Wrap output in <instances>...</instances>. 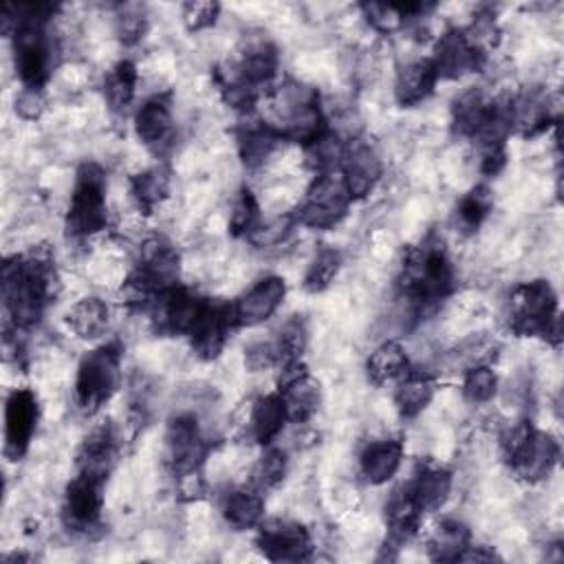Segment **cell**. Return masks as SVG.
I'll use <instances>...</instances> for the list:
<instances>
[{"label": "cell", "instance_id": "9", "mask_svg": "<svg viewBox=\"0 0 564 564\" xmlns=\"http://www.w3.org/2000/svg\"><path fill=\"white\" fill-rule=\"evenodd\" d=\"M256 529V546L269 562H308L313 557V535L304 524L271 518Z\"/></svg>", "mask_w": 564, "mask_h": 564}, {"label": "cell", "instance_id": "2", "mask_svg": "<svg viewBox=\"0 0 564 564\" xmlns=\"http://www.w3.org/2000/svg\"><path fill=\"white\" fill-rule=\"evenodd\" d=\"M456 286V271L445 240L430 231L401 253L397 295L416 317L432 313Z\"/></svg>", "mask_w": 564, "mask_h": 564}, {"label": "cell", "instance_id": "3", "mask_svg": "<svg viewBox=\"0 0 564 564\" xmlns=\"http://www.w3.org/2000/svg\"><path fill=\"white\" fill-rule=\"evenodd\" d=\"M181 253L165 236H150L139 249V258L128 280L123 282V297L130 306L148 311L156 295L178 284Z\"/></svg>", "mask_w": 564, "mask_h": 564}, {"label": "cell", "instance_id": "10", "mask_svg": "<svg viewBox=\"0 0 564 564\" xmlns=\"http://www.w3.org/2000/svg\"><path fill=\"white\" fill-rule=\"evenodd\" d=\"M236 328H238V324L234 317L231 302L207 300L200 315L196 317V322L192 324V328L185 337L189 339V346L198 359L212 361L225 350V346Z\"/></svg>", "mask_w": 564, "mask_h": 564}, {"label": "cell", "instance_id": "30", "mask_svg": "<svg viewBox=\"0 0 564 564\" xmlns=\"http://www.w3.org/2000/svg\"><path fill=\"white\" fill-rule=\"evenodd\" d=\"M238 141V154L245 163V167L256 170L264 165V161L273 154V150L284 141L280 132L267 121V119H256L247 121L238 128L236 134Z\"/></svg>", "mask_w": 564, "mask_h": 564}, {"label": "cell", "instance_id": "4", "mask_svg": "<svg viewBox=\"0 0 564 564\" xmlns=\"http://www.w3.org/2000/svg\"><path fill=\"white\" fill-rule=\"evenodd\" d=\"M509 328L518 337H544L551 344L562 339L557 293L546 280L518 284L509 295Z\"/></svg>", "mask_w": 564, "mask_h": 564}, {"label": "cell", "instance_id": "11", "mask_svg": "<svg viewBox=\"0 0 564 564\" xmlns=\"http://www.w3.org/2000/svg\"><path fill=\"white\" fill-rule=\"evenodd\" d=\"M167 465L172 476L203 469L209 454V441L205 438L194 414H178L170 421L165 432Z\"/></svg>", "mask_w": 564, "mask_h": 564}, {"label": "cell", "instance_id": "44", "mask_svg": "<svg viewBox=\"0 0 564 564\" xmlns=\"http://www.w3.org/2000/svg\"><path fill=\"white\" fill-rule=\"evenodd\" d=\"M220 4L218 2H185L183 4V22L187 31H203L218 20Z\"/></svg>", "mask_w": 564, "mask_h": 564}, {"label": "cell", "instance_id": "42", "mask_svg": "<svg viewBox=\"0 0 564 564\" xmlns=\"http://www.w3.org/2000/svg\"><path fill=\"white\" fill-rule=\"evenodd\" d=\"M286 469H289L286 452L280 449V447L267 445V449L262 452V456H260L258 463H256L253 482H251V485H256L260 491L275 489V487L284 480Z\"/></svg>", "mask_w": 564, "mask_h": 564}, {"label": "cell", "instance_id": "12", "mask_svg": "<svg viewBox=\"0 0 564 564\" xmlns=\"http://www.w3.org/2000/svg\"><path fill=\"white\" fill-rule=\"evenodd\" d=\"M337 172L341 174L352 203L366 198L383 174V161L377 145L361 137L350 139L344 148Z\"/></svg>", "mask_w": 564, "mask_h": 564}, {"label": "cell", "instance_id": "18", "mask_svg": "<svg viewBox=\"0 0 564 564\" xmlns=\"http://www.w3.org/2000/svg\"><path fill=\"white\" fill-rule=\"evenodd\" d=\"M172 93L161 90L150 95L134 112V132L139 141L154 154H163L174 141Z\"/></svg>", "mask_w": 564, "mask_h": 564}, {"label": "cell", "instance_id": "32", "mask_svg": "<svg viewBox=\"0 0 564 564\" xmlns=\"http://www.w3.org/2000/svg\"><path fill=\"white\" fill-rule=\"evenodd\" d=\"M471 544V529L454 518L441 520L427 535L425 551L432 562H460Z\"/></svg>", "mask_w": 564, "mask_h": 564}, {"label": "cell", "instance_id": "13", "mask_svg": "<svg viewBox=\"0 0 564 564\" xmlns=\"http://www.w3.org/2000/svg\"><path fill=\"white\" fill-rule=\"evenodd\" d=\"M207 297L198 295L196 291L187 286H172L154 297L150 304L152 324L159 333L165 335H187L196 317L200 315Z\"/></svg>", "mask_w": 564, "mask_h": 564}, {"label": "cell", "instance_id": "16", "mask_svg": "<svg viewBox=\"0 0 564 564\" xmlns=\"http://www.w3.org/2000/svg\"><path fill=\"white\" fill-rule=\"evenodd\" d=\"M104 480L77 474L64 491V524L73 531L88 533L101 524L104 509Z\"/></svg>", "mask_w": 564, "mask_h": 564}, {"label": "cell", "instance_id": "48", "mask_svg": "<svg viewBox=\"0 0 564 564\" xmlns=\"http://www.w3.org/2000/svg\"><path fill=\"white\" fill-rule=\"evenodd\" d=\"M44 110V99L42 90L37 88H22L20 95L15 97V112L24 119H37Z\"/></svg>", "mask_w": 564, "mask_h": 564}, {"label": "cell", "instance_id": "37", "mask_svg": "<svg viewBox=\"0 0 564 564\" xmlns=\"http://www.w3.org/2000/svg\"><path fill=\"white\" fill-rule=\"evenodd\" d=\"M491 209H494L491 189L485 183L474 185L456 205V223L463 231L474 234L485 223V218L491 214Z\"/></svg>", "mask_w": 564, "mask_h": 564}, {"label": "cell", "instance_id": "47", "mask_svg": "<svg viewBox=\"0 0 564 564\" xmlns=\"http://www.w3.org/2000/svg\"><path fill=\"white\" fill-rule=\"evenodd\" d=\"M174 482H176V494L181 500H200L207 491V482L203 478V469H196V471H187V474H181V476H174Z\"/></svg>", "mask_w": 564, "mask_h": 564}, {"label": "cell", "instance_id": "33", "mask_svg": "<svg viewBox=\"0 0 564 564\" xmlns=\"http://www.w3.org/2000/svg\"><path fill=\"white\" fill-rule=\"evenodd\" d=\"M66 324L68 328L82 337V339H97L108 330L110 324V308L108 304L97 297L88 295L75 302L68 313H66Z\"/></svg>", "mask_w": 564, "mask_h": 564}, {"label": "cell", "instance_id": "49", "mask_svg": "<svg viewBox=\"0 0 564 564\" xmlns=\"http://www.w3.org/2000/svg\"><path fill=\"white\" fill-rule=\"evenodd\" d=\"M494 560H500V555L485 544H469L460 557V562H494Z\"/></svg>", "mask_w": 564, "mask_h": 564}, {"label": "cell", "instance_id": "8", "mask_svg": "<svg viewBox=\"0 0 564 564\" xmlns=\"http://www.w3.org/2000/svg\"><path fill=\"white\" fill-rule=\"evenodd\" d=\"M350 205L352 198L344 185V178L337 170H333L315 174L302 203L291 214L295 218V225L326 231L335 229L348 216Z\"/></svg>", "mask_w": 564, "mask_h": 564}, {"label": "cell", "instance_id": "5", "mask_svg": "<svg viewBox=\"0 0 564 564\" xmlns=\"http://www.w3.org/2000/svg\"><path fill=\"white\" fill-rule=\"evenodd\" d=\"M500 445L509 469L529 485L549 478L560 460V443L531 421H518L507 427Z\"/></svg>", "mask_w": 564, "mask_h": 564}, {"label": "cell", "instance_id": "14", "mask_svg": "<svg viewBox=\"0 0 564 564\" xmlns=\"http://www.w3.org/2000/svg\"><path fill=\"white\" fill-rule=\"evenodd\" d=\"M289 423H306L319 408V383L311 377L304 361L280 366L278 390Z\"/></svg>", "mask_w": 564, "mask_h": 564}, {"label": "cell", "instance_id": "34", "mask_svg": "<svg viewBox=\"0 0 564 564\" xmlns=\"http://www.w3.org/2000/svg\"><path fill=\"white\" fill-rule=\"evenodd\" d=\"M410 357L405 352V348L394 341L388 339L383 344H379L366 359V375L368 381L375 386H383L390 381H397L408 368H410Z\"/></svg>", "mask_w": 564, "mask_h": 564}, {"label": "cell", "instance_id": "21", "mask_svg": "<svg viewBox=\"0 0 564 564\" xmlns=\"http://www.w3.org/2000/svg\"><path fill=\"white\" fill-rule=\"evenodd\" d=\"M286 282L280 275H264L251 289H247L240 297L231 302L234 317L240 326H258L267 322L284 302Z\"/></svg>", "mask_w": 564, "mask_h": 564}, {"label": "cell", "instance_id": "25", "mask_svg": "<svg viewBox=\"0 0 564 564\" xmlns=\"http://www.w3.org/2000/svg\"><path fill=\"white\" fill-rule=\"evenodd\" d=\"M436 66L430 57H416L399 68L394 82V99L401 108H414L423 104L438 84Z\"/></svg>", "mask_w": 564, "mask_h": 564}, {"label": "cell", "instance_id": "45", "mask_svg": "<svg viewBox=\"0 0 564 564\" xmlns=\"http://www.w3.org/2000/svg\"><path fill=\"white\" fill-rule=\"evenodd\" d=\"M245 366L251 372H260V370H269V368H278L280 366V357H278V348L273 341H253L245 348Z\"/></svg>", "mask_w": 564, "mask_h": 564}, {"label": "cell", "instance_id": "39", "mask_svg": "<svg viewBox=\"0 0 564 564\" xmlns=\"http://www.w3.org/2000/svg\"><path fill=\"white\" fill-rule=\"evenodd\" d=\"M278 348V357H280V366L284 364H293V361H302V355L308 346V328L306 322L300 315H293L291 319H286L278 333V339L273 341ZM278 366V368H280Z\"/></svg>", "mask_w": 564, "mask_h": 564}, {"label": "cell", "instance_id": "15", "mask_svg": "<svg viewBox=\"0 0 564 564\" xmlns=\"http://www.w3.org/2000/svg\"><path fill=\"white\" fill-rule=\"evenodd\" d=\"M40 416L37 397L29 388H18L9 394L4 405V456L20 460L35 434Z\"/></svg>", "mask_w": 564, "mask_h": 564}, {"label": "cell", "instance_id": "31", "mask_svg": "<svg viewBox=\"0 0 564 564\" xmlns=\"http://www.w3.org/2000/svg\"><path fill=\"white\" fill-rule=\"evenodd\" d=\"M264 491H260L256 485L234 487L223 496L220 511L229 527L236 531L256 529L262 522L264 516Z\"/></svg>", "mask_w": 564, "mask_h": 564}, {"label": "cell", "instance_id": "36", "mask_svg": "<svg viewBox=\"0 0 564 564\" xmlns=\"http://www.w3.org/2000/svg\"><path fill=\"white\" fill-rule=\"evenodd\" d=\"M137 66L130 59L117 62L104 79V97L112 112H126L137 93Z\"/></svg>", "mask_w": 564, "mask_h": 564}, {"label": "cell", "instance_id": "29", "mask_svg": "<svg viewBox=\"0 0 564 564\" xmlns=\"http://www.w3.org/2000/svg\"><path fill=\"white\" fill-rule=\"evenodd\" d=\"M401 460L403 443L399 438H379L361 449L359 474L370 485H383L399 471Z\"/></svg>", "mask_w": 564, "mask_h": 564}, {"label": "cell", "instance_id": "41", "mask_svg": "<svg viewBox=\"0 0 564 564\" xmlns=\"http://www.w3.org/2000/svg\"><path fill=\"white\" fill-rule=\"evenodd\" d=\"M260 225V205L249 187H242L229 214V231L236 238H249Z\"/></svg>", "mask_w": 564, "mask_h": 564}, {"label": "cell", "instance_id": "24", "mask_svg": "<svg viewBox=\"0 0 564 564\" xmlns=\"http://www.w3.org/2000/svg\"><path fill=\"white\" fill-rule=\"evenodd\" d=\"M452 482H454V476L445 465L434 460H423L416 465V469L412 471L410 480L403 482V487L408 489V494L425 516V513L438 511L447 502L452 494Z\"/></svg>", "mask_w": 564, "mask_h": 564}, {"label": "cell", "instance_id": "40", "mask_svg": "<svg viewBox=\"0 0 564 564\" xmlns=\"http://www.w3.org/2000/svg\"><path fill=\"white\" fill-rule=\"evenodd\" d=\"M498 390V375L489 364L469 366L463 370V397L478 405L494 399Z\"/></svg>", "mask_w": 564, "mask_h": 564}, {"label": "cell", "instance_id": "35", "mask_svg": "<svg viewBox=\"0 0 564 564\" xmlns=\"http://www.w3.org/2000/svg\"><path fill=\"white\" fill-rule=\"evenodd\" d=\"M170 172L161 165L148 167L130 178V196L141 214H152L170 196Z\"/></svg>", "mask_w": 564, "mask_h": 564}, {"label": "cell", "instance_id": "28", "mask_svg": "<svg viewBox=\"0 0 564 564\" xmlns=\"http://www.w3.org/2000/svg\"><path fill=\"white\" fill-rule=\"evenodd\" d=\"M423 511L416 507L408 489L401 485L394 489L386 502V527H388V540L392 549H399L401 544L410 542L419 529H421Z\"/></svg>", "mask_w": 564, "mask_h": 564}, {"label": "cell", "instance_id": "20", "mask_svg": "<svg viewBox=\"0 0 564 564\" xmlns=\"http://www.w3.org/2000/svg\"><path fill=\"white\" fill-rule=\"evenodd\" d=\"M117 454H119V436L115 425L110 421L99 423L79 443V449L75 456L77 474H86L106 482L115 469Z\"/></svg>", "mask_w": 564, "mask_h": 564}, {"label": "cell", "instance_id": "43", "mask_svg": "<svg viewBox=\"0 0 564 564\" xmlns=\"http://www.w3.org/2000/svg\"><path fill=\"white\" fill-rule=\"evenodd\" d=\"M293 227H295L293 214L280 216V218H273V220H269V223H264V225L260 223V225L256 227V231H253L247 240H251V242L258 245V247H271V245L282 242V240L291 234Z\"/></svg>", "mask_w": 564, "mask_h": 564}, {"label": "cell", "instance_id": "1", "mask_svg": "<svg viewBox=\"0 0 564 564\" xmlns=\"http://www.w3.org/2000/svg\"><path fill=\"white\" fill-rule=\"evenodd\" d=\"M59 291L55 256L46 245L15 253L2 264V302L11 328H35Z\"/></svg>", "mask_w": 564, "mask_h": 564}, {"label": "cell", "instance_id": "23", "mask_svg": "<svg viewBox=\"0 0 564 564\" xmlns=\"http://www.w3.org/2000/svg\"><path fill=\"white\" fill-rule=\"evenodd\" d=\"M498 110L500 99L480 88H467L452 101V130L474 141L498 117Z\"/></svg>", "mask_w": 564, "mask_h": 564}, {"label": "cell", "instance_id": "19", "mask_svg": "<svg viewBox=\"0 0 564 564\" xmlns=\"http://www.w3.org/2000/svg\"><path fill=\"white\" fill-rule=\"evenodd\" d=\"M507 112L511 134H520L524 139L546 132L555 119L551 97L544 88H524L522 93L507 97Z\"/></svg>", "mask_w": 564, "mask_h": 564}, {"label": "cell", "instance_id": "6", "mask_svg": "<svg viewBox=\"0 0 564 564\" xmlns=\"http://www.w3.org/2000/svg\"><path fill=\"white\" fill-rule=\"evenodd\" d=\"M121 359L119 341H106L82 357L75 379V401L82 412L93 414L112 399L121 381Z\"/></svg>", "mask_w": 564, "mask_h": 564}, {"label": "cell", "instance_id": "7", "mask_svg": "<svg viewBox=\"0 0 564 564\" xmlns=\"http://www.w3.org/2000/svg\"><path fill=\"white\" fill-rule=\"evenodd\" d=\"M106 172L99 163H82L75 172L70 203L66 212V231L73 238H88L106 229L108 203H106Z\"/></svg>", "mask_w": 564, "mask_h": 564}, {"label": "cell", "instance_id": "26", "mask_svg": "<svg viewBox=\"0 0 564 564\" xmlns=\"http://www.w3.org/2000/svg\"><path fill=\"white\" fill-rule=\"evenodd\" d=\"M394 383V405L403 419L419 416L436 394V377L423 368L410 366Z\"/></svg>", "mask_w": 564, "mask_h": 564}, {"label": "cell", "instance_id": "27", "mask_svg": "<svg viewBox=\"0 0 564 564\" xmlns=\"http://www.w3.org/2000/svg\"><path fill=\"white\" fill-rule=\"evenodd\" d=\"M286 423L289 419H286L284 403L278 392H271L251 401L245 427H247V436L253 443H260L267 447L278 438V434L284 430Z\"/></svg>", "mask_w": 564, "mask_h": 564}, {"label": "cell", "instance_id": "38", "mask_svg": "<svg viewBox=\"0 0 564 564\" xmlns=\"http://www.w3.org/2000/svg\"><path fill=\"white\" fill-rule=\"evenodd\" d=\"M341 269V253L335 247H319L304 273V289L308 293L326 291Z\"/></svg>", "mask_w": 564, "mask_h": 564}, {"label": "cell", "instance_id": "17", "mask_svg": "<svg viewBox=\"0 0 564 564\" xmlns=\"http://www.w3.org/2000/svg\"><path fill=\"white\" fill-rule=\"evenodd\" d=\"M430 59L434 62L441 79H458L480 70L485 66L487 55L474 46L465 29L452 26L436 40Z\"/></svg>", "mask_w": 564, "mask_h": 564}, {"label": "cell", "instance_id": "22", "mask_svg": "<svg viewBox=\"0 0 564 564\" xmlns=\"http://www.w3.org/2000/svg\"><path fill=\"white\" fill-rule=\"evenodd\" d=\"M231 66L245 84H249L253 90L260 93L262 88H269L278 77V68H280L278 46L264 35L249 37L240 48L238 62H231Z\"/></svg>", "mask_w": 564, "mask_h": 564}, {"label": "cell", "instance_id": "46", "mask_svg": "<svg viewBox=\"0 0 564 564\" xmlns=\"http://www.w3.org/2000/svg\"><path fill=\"white\" fill-rule=\"evenodd\" d=\"M145 26H148V22L137 7H132L128 11L123 9V13L117 18V33L123 44H137L143 37Z\"/></svg>", "mask_w": 564, "mask_h": 564}]
</instances>
